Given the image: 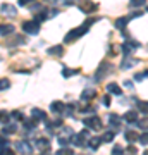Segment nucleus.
Returning a JSON list of instances; mask_svg holds the SVG:
<instances>
[{
    "label": "nucleus",
    "instance_id": "nucleus-1",
    "mask_svg": "<svg viewBox=\"0 0 148 155\" xmlns=\"http://www.w3.org/2000/svg\"><path fill=\"white\" fill-rule=\"evenodd\" d=\"M95 22V19H86V21L83 22L79 28H74V29H71L69 33L64 36V43H72L74 40H77V38H81L83 35H86L88 33V28L91 26Z\"/></svg>",
    "mask_w": 148,
    "mask_h": 155
},
{
    "label": "nucleus",
    "instance_id": "nucleus-2",
    "mask_svg": "<svg viewBox=\"0 0 148 155\" xmlns=\"http://www.w3.org/2000/svg\"><path fill=\"white\" fill-rule=\"evenodd\" d=\"M40 24L41 22H38L36 19H31V21H24L21 24V28L22 31L26 35H38L40 33Z\"/></svg>",
    "mask_w": 148,
    "mask_h": 155
},
{
    "label": "nucleus",
    "instance_id": "nucleus-3",
    "mask_svg": "<svg viewBox=\"0 0 148 155\" xmlns=\"http://www.w3.org/2000/svg\"><path fill=\"white\" fill-rule=\"evenodd\" d=\"M72 143H74V147H86L88 140H90V131L86 129H83V131H79L77 134H72Z\"/></svg>",
    "mask_w": 148,
    "mask_h": 155
},
{
    "label": "nucleus",
    "instance_id": "nucleus-4",
    "mask_svg": "<svg viewBox=\"0 0 148 155\" xmlns=\"http://www.w3.org/2000/svg\"><path fill=\"white\" fill-rule=\"evenodd\" d=\"M84 126L88 127V129H95V131H100V129H102V127H104V122H102V119H100L98 116H91V117H86V119H84Z\"/></svg>",
    "mask_w": 148,
    "mask_h": 155
},
{
    "label": "nucleus",
    "instance_id": "nucleus-5",
    "mask_svg": "<svg viewBox=\"0 0 148 155\" xmlns=\"http://www.w3.org/2000/svg\"><path fill=\"white\" fill-rule=\"evenodd\" d=\"M77 7H79V11L84 12V14H91V12H95L98 9V4H93L91 0H81V2L77 4Z\"/></svg>",
    "mask_w": 148,
    "mask_h": 155
},
{
    "label": "nucleus",
    "instance_id": "nucleus-6",
    "mask_svg": "<svg viewBox=\"0 0 148 155\" xmlns=\"http://www.w3.org/2000/svg\"><path fill=\"white\" fill-rule=\"evenodd\" d=\"M109 69H112V66H110L109 62H102L100 64V67L97 69V72H95V81H102L107 74H109Z\"/></svg>",
    "mask_w": 148,
    "mask_h": 155
},
{
    "label": "nucleus",
    "instance_id": "nucleus-7",
    "mask_svg": "<svg viewBox=\"0 0 148 155\" xmlns=\"http://www.w3.org/2000/svg\"><path fill=\"white\" fill-rule=\"evenodd\" d=\"M35 147H36V150H40L41 153H47V152H50V150H52L50 140H47V138H38V140H35Z\"/></svg>",
    "mask_w": 148,
    "mask_h": 155
},
{
    "label": "nucleus",
    "instance_id": "nucleus-8",
    "mask_svg": "<svg viewBox=\"0 0 148 155\" xmlns=\"http://www.w3.org/2000/svg\"><path fill=\"white\" fill-rule=\"evenodd\" d=\"M140 48V43L138 41H134V40H131V41H126V43H121V52L122 55H129L133 50Z\"/></svg>",
    "mask_w": 148,
    "mask_h": 155
},
{
    "label": "nucleus",
    "instance_id": "nucleus-9",
    "mask_svg": "<svg viewBox=\"0 0 148 155\" xmlns=\"http://www.w3.org/2000/svg\"><path fill=\"white\" fill-rule=\"evenodd\" d=\"M16 150L19 153H33V145L29 141H26V140H22V141L16 143Z\"/></svg>",
    "mask_w": 148,
    "mask_h": 155
},
{
    "label": "nucleus",
    "instance_id": "nucleus-10",
    "mask_svg": "<svg viewBox=\"0 0 148 155\" xmlns=\"http://www.w3.org/2000/svg\"><path fill=\"white\" fill-rule=\"evenodd\" d=\"M0 12L7 17H16L17 16V9L14 5H11V4H4V5L0 7Z\"/></svg>",
    "mask_w": 148,
    "mask_h": 155
},
{
    "label": "nucleus",
    "instance_id": "nucleus-11",
    "mask_svg": "<svg viewBox=\"0 0 148 155\" xmlns=\"http://www.w3.org/2000/svg\"><path fill=\"white\" fill-rule=\"evenodd\" d=\"M47 54H48L50 57H61L62 54H64V45H54V47H50V48L47 50Z\"/></svg>",
    "mask_w": 148,
    "mask_h": 155
},
{
    "label": "nucleus",
    "instance_id": "nucleus-12",
    "mask_svg": "<svg viewBox=\"0 0 148 155\" xmlns=\"http://www.w3.org/2000/svg\"><path fill=\"white\" fill-rule=\"evenodd\" d=\"M104 143V140L102 138H98V136H93V138H91V136H90V140H88V143H86V147H90V148L93 150H98L100 148V145Z\"/></svg>",
    "mask_w": 148,
    "mask_h": 155
},
{
    "label": "nucleus",
    "instance_id": "nucleus-13",
    "mask_svg": "<svg viewBox=\"0 0 148 155\" xmlns=\"http://www.w3.org/2000/svg\"><path fill=\"white\" fill-rule=\"evenodd\" d=\"M138 59H131L129 55H124V61H122V64H121V69H131V67H134L138 64Z\"/></svg>",
    "mask_w": 148,
    "mask_h": 155
},
{
    "label": "nucleus",
    "instance_id": "nucleus-14",
    "mask_svg": "<svg viewBox=\"0 0 148 155\" xmlns=\"http://www.w3.org/2000/svg\"><path fill=\"white\" fill-rule=\"evenodd\" d=\"M50 112H54V114H62L64 112V102L61 100H55L50 104Z\"/></svg>",
    "mask_w": 148,
    "mask_h": 155
},
{
    "label": "nucleus",
    "instance_id": "nucleus-15",
    "mask_svg": "<svg viewBox=\"0 0 148 155\" xmlns=\"http://www.w3.org/2000/svg\"><path fill=\"white\" fill-rule=\"evenodd\" d=\"M97 95V91H95V88H86V90H83V93L79 98L83 100V102H90V100H93V97Z\"/></svg>",
    "mask_w": 148,
    "mask_h": 155
},
{
    "label": "nucleus",
    "instance_id": "nucleus-16",
    "mask_svg": "<svg viewBox=\"0 0 148 155\" xmlns=\"http://www.w3.org/2000/svg\"><path fill=\"white\" fill-rule=\"evenodd\" d=\"M131 21V17L129 16H124V17H119L117 21H115V28L119 29V31H122V29H126L127 26V22Z\"/></svg>",
    "mask_w": 148,
    "mask_h": 155
},
{
    "label": "nucleus",
    "instance_id": "nucleus-17",
    "mask_svg": "<svg viewBox=\"0 0 148 155\" xmlns=\"http://www.w3.org/2000/svg\"><path fill=\"white\" fill-rule=\"evenodd\" d=\"M31 117H35L38 122L40 121H47V114H45L41 109H33V110H31Z\"/></svg>",
    "mask_w": 148,
    "mask_h": 155
},
{
    "label": "nucleus",
    "instance_id": "nucleus-18",
    "mask_svg": "<svg viewBox=\"0 0 148 155\" xmlns=\"http://www.w3.org/2000/svg\"><path fill=\"white\" fill-rule=\"evenodd\" d=\"M107 91H109V93H112V95H117V97H121V95H122L121 86H119V84H115V83L107 84Z\"/></svg>",
    "mask_w": 148,
    "mask_h": 155
},
{
    "label": "nucleus",
    "instance_id": "nucleus-19",
    "mask_svg": "<svg viewBox=\"0 0 148 155\" xmlns=\"http://www.w3.org/2000/svg\"><path fill=\"white\" fill-rule=\"evenodd\" d=\"M14 26L12 24H0V35L2 36H7V35H12L14 33Z\"/></svg>",
    "mask_w": 148,
    "mask_h": 155
},
{
    "label": "nucleus",
    "instance_id": "nucleus-20",
    "mask_svg": "<svg viewBox=\"0 0 148 155\" xmlns=\"http://www.w3.org/2000/svg\"><path fill=\"white\" fill-rule=\"evenodd\" d=\"M21 43H26V40H24V36H21V35H17V36H14L12 40H7V47H14V45H21Z\"/></svg>",
    "mask_w": 148,
    "mask_h": 155
},
{
    "label": "nucleus",
    "instance_id": "nucleus-21",
    "mask_svg": "<svg viewBox=\"0 0 148 155\" xmlns=\"http://www.w3.org/2000/svg\"><path fill=\"white\" fill-rule=\"evenodd\" d=\"M124 121H127L129 124H133V122L138 121V110H129L124 114Z\"/></svg>",
    "mask_w": 148,
    "mask_h": 155
},
{
    "label": "nucleus",
    "instance_id": "nucleus-22",
    "mask_svg": "<svg viewBox=\"0 0 148 155\" xmlns=\"http://www.w3.org/2000/svg\"><path fill=\"white\" fill-rule=\"evenodd\" d=\"M79 74V69H71V67H62V76L64 78H72V76H77Z\"/></svg>",
    "mask_w": 148,
    "mask_h": 155
},
{
    "label": "nucleus",
    "instance_id": "nucleus-23",
    "mask_svg": "<svg viewBox=\"0 0 148 155\" xmlns=\"http://www.w3.org/2000/svg\"><path fill=\"white\" fill-rule=\"evenodd\" d=\"M74 110H76V104L72 102V104L64 105V112H62V114H64L66 117H72V116H74Z\"/></svg>",
    "mask_w": 148,
    "mask_h": 155
},
{
    "label": "nucleus",
    "instance_id": "nucleus-24",
    "mask_svg": "<svg viewBox=\"0 0 148 155\" xmlns=\"http://www.w3.org/2000/svg\"><path fill=\"white\" fill-rule=\"evenodd\" d=\"M136 109L138 112H141L145 116H148V102H143V100H138L136 102Z\"/></svg>",
    "mask_w": 148,
    "mask_h": 155
},
{
    "label": "nucleus",
    "instance_id": "nucleus-25",
    "mask_svg": "<svg viewBox=\"0 0 148 155\" xmlns=\"http://www.w3.org/2000/svg\"><path fill=\"white\" fill-rule=\"evenodd\" d=\"M36 126H38V121H36L35 117H31V119L24 121V129H26V131H33Z\"/></svg>",
    "mask_w": 148,
    "mask_h": 155
},
{
    "label": "nucleus",
    "instance_id": "nucleus-26",
    "mask_svg": "<svg viewBox=\"0 0 148 155\" xmlns=\"http://www.w3.org/2000/svg\"><path fill=\"white\" fill-rule=\"evenodd\" d=\"M115 138V131H112V129H107L104 133V136H102V140H104L105 143H112Z\"/></svg>",
    "mask_w": 148,
    "mask_h": 155
},
{
    "label": "nucleus",
    "instance_id": "nucleus-27",
    "mask_svg": "<svg viewBox=\"0 0 148 155\" xmlns=\"http://www.w3.org/2000/svg\"><path fill=\"white\" fill-rule=\"evenodd\" d=\"M16 131H17V126L14 124V122H11V124L7 122V124H5V127L2 129V133H4V134H14Z\"/></svg>",
    "mask_w": 148,
    "mask_h": 155
},
{
    "label": "nucleus",
    "instance_id": "nucleus-28",
    "mask_svg": "<svg viewBox=\"0 0 148 155\" xmlns=\"http://www.w3.org/2000/svg\"><path fill=\"white\" fill-rule=\"evenodd\" d=\"M9 121H11V112L0 110V122H2V124H7Z\"/></svg>",
    "mask_w": 148,
    "mask_h": 155
},
{
    "label": "nucleus",
    "instance_id": "nucleus-29",
    "mask_svg": "<svg viewBox=\"0 0 148 155\" xmlns=\"http://www.w3.org/2000/svg\"><path fill=\"white\" fill-rule=\"evenodd\" d=\"M7 148H9V140L4 138V136H0V153H4Z\"/></svg>",
    "mask_w": 148,
    "mask_h": 155
},
{
    "label": "nucleus",
    "instance_id": "nucleus-30",
    "mask_svg": "<svg viewBox=\"0 0 148 155\" xmlns=\"http://www.w3.org/2000/svg\"><path fill=\"white\" fill-rule=\"evenodd\" d=\"M133 124H136L143 131H148V119H141V121H136V122H133Z\"/></svg>",
    "mask_w": 148,
    "mask_h": 155
},
{
    "label": "nucleus",
    "instance_id": "nucleus-31",
    "mask_svg": "<svg viewBox=\"0 0 148 155\" xmlns=\"http://www.w3.org/2000/svg\"><path fill=\"white\" fill-rule=\"evenodd\" d=\"M9 88H11V81H9L7 78H2V79H0V91L9 90Z\"/></svg>",
    "mask_w": 148,
    "mask_h": 155
},
{
    "label": "nucleus",
    "instance_id": "nucleus-32",
    "mask_svg": "<svg viewBox=\"0 0 148 155\" xmlns=\"http://www.w3.org/2000/svg\"><path fill=\"white\" fill-rule=\"evenodd\" d=\"M146 4V0H129V5L133 7V9H138V7H143Z\"/></svg>",
    "mask_w": 148,
    "mask_h": 155
},
{
    "label": "nucleus",
    "instance_id": "nucleus-33",
    "mask_svg": "<svg viewBox=\"0 0 148 155\" xmlns=\"http://www.w3.org/2000/svg\"><path fill=\"white\" fill-rule=\"evenodd\" d=\"M126 140L129 141V143H133V141H138V134L134 133V131H127V133H126Z\"/></svg>",
    "mask_w": 148,
    "mask_h": 155
},
{
    "label": "nucleus",
    "instance_id": "nucleus-34",
    "mask_svg": "<svg viewBox=\"0 0 148 155\" xmlns=\"http://www.w3.org/2000/svg\"><path fill=\"white\" fill-rule=\"evenodd\" d=\"M138 141L141 145H148V131H145V133L138 134Z\"/></svg>",
    "mask_w": 148,
    "mask_h": 155
},
{
    "label": "nucleus",
    "instance_id": "nucleus-35",
    "mask_svg": "<svg viewBox=\"0 0 148 155\" xmlns=\"http://www.w3.org/2000/svg\"><path fill=\"white\" fill-rule=\"evenodd\" d=\"M11 117L12 119H16V121H24V116H22L19 110H14V112H11Z\"/></svg>",
    "mask_w": 148,
    "mask_h": 155
},
{
    "label": "nucleus",
    "instance_id": "nucleus-36",
    "mask_svg": "<svg viewBox=\"0 0 148 155\" xmlns=\"http://www.w3.org/2000/svg\"><path fill=\"white\" fill-rule=\"evenodd\" d=\"M59 145H61V147H67V145H69V136L61 134V136H59Z\"/></svg>",
    "mask_w": 148,
    "mask_h": 155
},
{
    "label": "nucleus",
    "instance_id": "nucleus-37",
    "mask_svg": "<svg viewBox=\"0 0 148 155\" xmlns=\"http://www.w3.org/2000/svg\"><path fill=\"white\" fill-rule=\"evenodd\" d=\"M145 78H148V71H143L140 74H134V81H143Z\"/></svg>",
    "mask_w": 148,
    "mask_h": 155
},
{
    "label": "nucleus",
    "instance_id": "nucleus-38",
    "mask_svg": "<svg viewBox=\"0 0 148 155\" xmlns=\"http://www.w3.org/2000/svg\"><path fill=\"white\" fill-rule=\"evenodd\" d=\"M122 152H124V148L119 147V145H115L114 148H112V153H114V155H119V153H122Z\"/></svg>",
    "mask_w": 148,
    "mask_h": 155
},
{
    "label": "nucleus",
    "instance_id": "nucleus-39",
    "mask_svg": "<svg viewBox=\"0 0 148 155\" xmlns=\"http://www.w3.org/2000/svg\"><path fill=\"white\" fill-rule=\"evenodd\" d=\"M59 155H64V153H72V148H67V147H62L59 152H57Z\"/></svg>",
    "mask_w": 148,
    "mask_h": 155
},
{
    "label": "nucleus",
    "instance_id": "nucleus-40",
    "mask_svg": "<svg viewBox=\"0 0 148 155\" xmlns=\"http://www.w3.org/2000/svg\"><path fill=\"white\" fill-rule=\"evenodd\" d=\"M102 104L105 107H110V95H104V98H102Z\"/></svg>",
    "mask_w": 148,
    "mask_h": 155
},
{
    "label": "nucleus",
    "instance_id": "nucleus-41",
    "mask_svg": "<svg viewBox=\"0 0 148 155\" xmlns=\"http://www.w3.org/2000/svg\"><path fill=\"white\" fill-rule=\"evenodd\" d=\"M141 16H143L141 11H134V12H131V14H129V17H131V19H134V17H141Z\"/></svg>",
    "mask_w": 148,
    "mask_h": 155
},
{
    "label": "nucleus",
    "instance_id": "nucleus-42",
    "mask_svg": "<svg viewBox=\"0 0 148 155\" xmlns=\"http://www.w3.org/2000/svg\"><path fill=\"white\" fill-rule=\"evenodd\" d=\"M59 12H61L59 9H52V11H48V17H55Z\"/></svg>",
    "mask_w": 148,
    "mask_h": 155
},
{
    "label": "nucleus",
    "instance_id": "nucleus-43",
    "mask_svg": "<svg viewBox=\"0 0 148 155\" xmlns=\"http://www.w3.org/2000/svg\"><path fill=\"white\" fill-rule=\"evenodd\" d=\"M91 112H95V109H93V107H90V105L83 109V114H91Z\"/></svg>",
    "mask_w": 148,
    "mask_h": 155
},
{
    "label": "nucleus",
    "instance_id": "nucleus-44",
    "mask_svg": "<svg viewBox=\"0 0 148 155\" xmlns=\"http://www.w3.org/2000/svg\"><path fill=\"white\" fill-rule=\"evenodd\" d=\"M62 4H64V5H74V4H76L77 0H61Z\"/></svg>",
    "mask_w": 148,
    "mask_h": 155
},
{
    "label": "nucleus",
    "instance_id": "nucleus-45",
    "mask_svg": "<svg viewBox=\"0 0 148 155\" xmlns=\"http://www.w3.org/2000/svg\"><path fill=\"white\" fill-rule=\"evenodd\" d=\"M41 9H43V7H41V5H40V4H35V5H31V11H36V12H40V11H41Z\"/></svg>",
    "mask_w": 148,
    "mask_h": 155
},
{
    "label": "nucleus",
    "instance_id": "nucleus-46",
    "mask_svg": "<svg viewBox=\"0 0 148 155\" xmlns=\"http://www.w3.org/2000/svg\"><path fill=\"white\" fill-rule=\"evenodd\" d=\"M29 2H36V0H19V5H28Z\"/></svg>",
    "mask_w": 148,
    "mask_h": 155
},
{
    "label": "nucleus",
    "instance_id": "nucleus-47",
    "mask_svg": "<svg viewBox=\"0 0 148 155\" xmlns=\"http://www.w3.org/2000/svg\"><path fill=\"white\" fill-rule=\"evenodd\" d=\"M57 2H61V0H45V4H48V5H55Z\"/></svg>",
    "mask_w": 148,
    "mask_h": 155
},
{
    "label": "nucleus",
    "instance_id": "nucleus-48",
    "mask_svg": "<svg viewBox=\"0 0 148 155\" xmlns=\"http://www.w3.org/2000/svg\"><path fill=\"white\" fill-rule=\"evenodd\" d=\"M124 86H126V88H133V81H129V79L124 81Z\"/></svg>",
    "mask_w": 148,
    "mask_h": 155
},
{
    "label": "nucleus",
    "instance_id": "nucleus-49",
    "mask_svg": "<svg viewBox=\"0 0 148 155\" xmlns=\"http://www.w3.org/2000/svg\"><path fill=\"white\" fill-rule=\"evenodd\" d=\"M127 152H133V153H136V148H134V147L131 145V147H127Z\"/></svg>",
    "mask_w": 148,
    "mask_h": 155
},
{
    "label": "nucleus",
    "instance_id": "nucleus-50",
    "mask_svg": "<svg viewBox=\"0 0 148 155\" xmlns=\"http://www.w3.org/2000/svg\"><path fill=\"white\" fill-rule=\"evenodd\" d=\"M146 12H148V7H146Z\"/></svg>",
    "mask_w": 148,
    "mask_h": 155
}]
</instances>
